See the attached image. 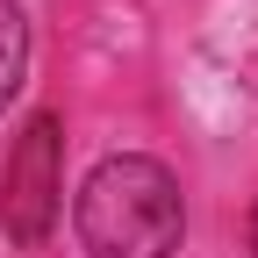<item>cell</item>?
<instances>
[{"instance_id": "obj_1", "label": "cell", "mask_w": 258, "mask_h": 258, "mask_svg": "<svg viewBox=\"0 0 258 258\" xmlns=\"http://www.w3.org/2000/svg\"><path fill=\"white\" fill-rule=\"evenodd\" d=\"M72 230L86 258H172L186 237V194L165 158L115 151L86 172L72 201Z\"/></svg>"}, {"instance_id": "obj_2", "label": "cell", "mask_w": 258, "mask_h": 258, "mask_svg": "<svg viewBox=\"0 0 258 258\" xmlns=\"http://www.w3.org/2000/svg\"><path fill=\"white\" fill-rule=\"evenodd\" d=\"M57 208H64V122L57 108H36L0 165V230L36 251L57 230Z\"/></svg>"}, {"instance_id": "obj_3", "label": "cell", "mask_w": 258, "mask_h": 258, "mask_svg": "<svg viewBox=\"0 0 258 258\" xmlns=\"http://www.w3.org/2000/svg\"><path fill=\"white\" fill-rule=\"evenodd\" d=\"M22 86H29V8L0 0V115H8V101Z\"/></svg>"}, {"instance_id": "obj_4", "label": "cell", "mask_w": 258, "mask_h": 258, "mask_svg": "<svg viewBox=\"0 0 258 258\" xmlns=\"http://www.w3.org/2000/svg\"><path fill=\"white\" fill-rule=\"evenodd\" d=\"M251 258H258V201H251Z\"/></svg>"}]
</instances>
